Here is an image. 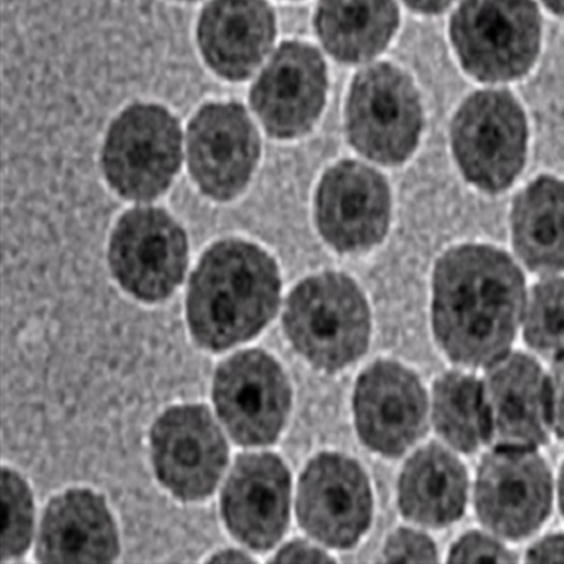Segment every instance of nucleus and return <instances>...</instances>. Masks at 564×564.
I'll return each mask as SVG.
<instances>
[{"label":"nucleus","mask_w":564,"mask_h":564,"mask_svg":"<svg viewBox=\"0 0 564 564\" xmlns=\"http://www.w3.org/2000/svg\"><path fill=\"white\" fill-rule=\"evenodd\" d=\"M4 525L2 556L18 557L26 552L32 541L33 501L26 482L12 470H3Z\"/></svg>","instance_id":"nucleus-26"},{"label":"nucleus","mask_w":564,"mask_h":564,"mask_svg":"<svg viewBox=\"0 0 564 564\" xmlns=\"http://www.w3.org/2000/svg\"><path fill=\"white\" fill-rule=\"evenodd\" d=\"M525 306L517 264L490 246L447 251L433 276V326L443 350L460 365H492L507 355Z\"/></svg>","instance_id":"nucleus-1"},{"label":"nucleus","mask_w":564,"mask_h":564,"mask_svg":"<svg viewBox=\"0 0 564 564\" xmlns=\"http://www.w3.org/2000/svg\"><path fill=\"white\" fill-rule=\"evenodd\" d=\"M512 234L529 269L541 274L564 270V181L541 176L517 196Z\"/></svg>","instance_id":"nucleus-23"},{"label":"nucleus","mask_w":564,"mask_h":564,"mask_svg":"<svg viewBox=\"0 0 564 564\" xmlns=\"http://www.w3.org/2000/svg\"><path fill=\"white\" fill-rule=\"evenodd\" d=\"M487 442L533 449L547 440L551 390L541 367L525 355L494 361L481 384Z\"/></svg>","instance_id":"nucleus-15"},{"label":"nucleus","mask_w":564,"mask_h":564,"mask_svg":"<svg viewBox=\"0 0 564 564\" xmlns=\"http://www.w3.org/2000/svg\"><path fill=\"white\" fill-rule=\"evenodd\" d=\"M529 562H564V536L543 539L531 547Z\"/></svg>","instance_id":"nucleus-31"},{"label":"nucleus","mask_w":564,"mask_h":564,"mask_svg":"<svg viewBox=\"0 0 564 564\" xmlns=\"http://www.w3.org/2000/svg\"><path fill=\"white\" fill-rule=\"evenodd\" d=\"M118 553V531L98 494L69 490L48 503L40 529V561L112 562Z\"/></svg>","instance_id":"nucleus-20"},{"label":"nucleus","mask_w":564,"mask_h":564,"mask_svg":"<svg viewBox=\"0 0 564 564\" xmlns=\"http://www.w3.org/2000/svg\"><path fill=\"white\" fill-rule=\"evenodd\" d=\"M386 558L390 562H436L437 552L423 533L401 529L388 539Z\"/></svg>","instance_id":"nucleus-27"},{"label":"nucleus","mask_w":564,"mask_h":564,"mask_svg":"<svg viewBox=\"0 0 564 564\" xmlns=\"http://www.w3.org/2000/svg\"><path fill=\"white\" fill-rule=\"evenodd\" d=\"M275 261L243 240L212 246L191 279L186 315L196 344L212 351L254 337L279 308Z\"/></svg>","instance_id":"nucleus-2"},{"label":"nucleus","mask_w":564,"mask_h":564,"mask_svg":"<svg viewBox=\"0 0 564 564\" xmlns=\"http://www.w3.org/2000/svg\"><path fill=\"white\" fill-rule=\"evenodd\" d=\"M551 390V420L557 436L564 440V350L553 362Z\"/></svg>","instance_id":"nucleus-29"},{"label":"nucleus","mask_w":564,"mask_h":564,"mask_svg":"<svg viewBox=\"0 0 564 564\" xmlns=\"http://www.w3.org/2000/svg\"><path fill=\"white\" fill-rule=\"evenodd\" d=\"M433 421L437 432L457 451L478 449L487 442L480 382L462 372L442 376L433 391Z\"/></svg>","instance_id":"nucleus-24"},{"label":"nucleus","mask_w":564,"mask_h":564,"mask_svg":"<svg viewBox=\"0 0 564 564\" xmlns=\"http://www.w3.org/2000/svg\"><path fill=\"white\" fill-rule=\"evenodd\" d=\"M404 2L416 12L435 14L449 7L452 0H404Z\"/></svg>","instance_id":"nucleus-32"},{"label":"nucleus","mask_w":564,"mask_h":564,"mask_svg":"<svg viewBox=\"0 0 564 564\" xmlns=\"http://www.w3.org/2000/svg\"><path fill=\"white\" fill-rule=\"evenodd\" d=\"M321 549L302 541H294L281 549L275 562H330Z\"/></svg>","instance_id":"nucleus-30"},{"label":"nucleus","mask_w":564,"mask_h":564,"mask_svg":"<svg viewBox=\"0 0 564 564\" xmlns=\"http://www.w3.org/2000/svg\"><path fill=\"white\" fill-rule=\"evenodd\" d=\"M370 326L365 296L344 274L311 276L286 301L285 334L321 370H340L359 359L369 346Z\"/></svg>","instance_id":"nucleus-3"},{"label":"nucleus","mask_w":564,"mask_h":564,"mask_svg":"<svg viewBox=\"0 0 564 564\" xmlns=\"http://www.w3.org/2000/svg\"><path fill=\"white\" fill-rule=\"evenodd\" d=\"M327 89L324 58L312 45L289 42L251 89V106L267 133L294 139L310 132L324 109Z\"/></svg>","instance_id":"nucleus-16"},{"label":"nucleus","mask_w":564,"mask_h":564,"mask_svg":"<svg viewBox=\"0 0 564 564\" xmlns=\"http://www.w3.org/2000/svg\"><path fill=\"white\" fill-rule=\"evenodd\" d=\"M561 506H562V511L564 513V467H563L562 477H561Z\"/></svg>","instance_id":"nucleus-35"},{"label":"nucleus","mask_w":564,"mask_h":564,"mask_svg":"<svg viewBox=\"0 0 564 564\" xmlns=\"http://www.w3.org/2000/svg\"><path fill=\"white\" fill-rule=\"evenodd\" d=\"M274 37V12L264 0H212L200 14V52L206 64L225 79L249 77Z\"/></svg>","instance_id":"nucleus-19"},{"label":"nucleus","mask_w":564,"mask_h":564,"mask_svg":"<svg viewBox=\"0 0 564 564\" xmlns=\"http://www.w3.org/2000/svg\"><path fill=\"white\" fill-rule=\"evenodd\" d=\"M290 492V473L280 457L241 455L221 494V513L231 535L254 551H269L289 525Z\"/></svg>","instance_id":"nucleus-18"},{"label":"nucleus","mask_w":564,"mask_h":564,"mask_svg":"<svg viewBox=\"0 0 564 564\" xmlns=\"http://www.w3.org/2000/svg\"><path fill=\"white\" fill-rule=\"evenodd\" d=\"M546 3V7L558 14V17L564 18V0H543Z\"/></svg>","instance_id":"nucleus-34"},{"label":"nucleus","mask_w":564,"mask_h":564,"mask_svg":"<svg viewBox=\"0 0 564 564\" xmlns=\"http://www.w3.org/2000/svg\"><path fill=\"white\" fill-rule=\"evenodd\" d=\"M517 558L510 551L480 533H468L452 549L451 562L510 563Z\"/></svg>","instance_id":"nucleus-28"},{"label":"nucleus","mask_w":564,"mask_h":564,"mask_svg":"<svg viewBox=\"0 0 564 564\" xmlns=\"http://www.w3.org/2000/svg\"><path fill=\"white\" fill-rule=\"evenodd\" d=\"M355 414L357 431L370 449L400 456L425 431L426 394L414 372L379 361L357 382Z\"/></svg>","instance_id":"nucleus-17"},{"label":"nucleus","mask_w":564,"mask_h":564,"mask_svg":"<svg viewBox=\"0 0 564 564\" xmlns=\"http://www.w3.org/2000/svg\"><path fill=\"white\" fill-rule=\"evenodd\" d=\"M214 401L226 430L239 445H270L289 416L291 388L273 357L247 350L219 366Z\"/></svg>","instance_id":"nucleus-9"},{"label":"nucleus","mask_w":564,"mask_h":564,"mask_svg":"<svg viewBox=\"0 0 564 564\" xmlns=\"http://www.w3.org/2000/svg\"><path fill=\"white\" fill-rule=\"evenodd\" d=\"M525 339L539 351L564 346V280L543 281L533 290L527 314Z\"/></svg>","instance_id":"nucleus-25"},{"label":"nucleus","mask_w":564,"mask_h":564,"mask_svg":"<svg viewBox=\"0 0 564 564\" xmlns=\"http://www.w3.org/2000/svg\"><path fill=\"white\" fill-rule=\"evenodd\" d=\"M315 26L341 63H361L387 47L398 26L394 0H321Z\"/></svg>","instance_id":"nucleus-22"},{"label":"nucleus","mask_w":564,"mask_h":564,"mask_svg":"<svg viewBox=\"0 0 564 564\" xmlns=\"http://www.w3.org/2000/svg\"><path fill=\"white\" fill-rule=\"evenodd\" d=\"M390 210L386 180L356 161H344L327 171L317 189V228L341 253L379 245L390 225Z\"/></svg>","instance_id":"nucleus-14"},{"label":"nucleus","mask_w":564,"mask_h":564,"mask_svg":"<svg viewBox=\"0 0 564 564\" xmlns=\"http://www.w3.org/2000/svg\"><path fill=\"white\" fill-rule=\"evenodd\" d=\"M551 506V473L535 451L497 447L482 458L476 510L494 533L525 538L546 520Z\"/></svg>","instance_id":"nucleus-11"},{"label":"nucleus","mask_w":564,"mask_h":564,"mask_svg":"<svg viewBox=\"0 0 564 564\" xmlns=\"http://www.w3.org/2000/svg\"><path fill=\"white\" fill-rule=\"evenodd\" d=\"M296 511L301 527L317 541L336 549L351 547L370 525L369 481L356 462L324 453L301 477Z\"/></svg>","instance_id":"nucleus-12"},{"label":"nucleus","mask_w":564,"mask_h":564,"mask_svg":"<svg viewBox=\"0 0 564 564\" xmlns=\"http://www.w3.org/2000/svg\"><path fill=\"white\" fill-rule=\"evenodd\" d=\"M451 32L463 67L485 83L525 75L541 47L533 0H463Z\"/></svg>","instance_id":"nucleus-4"},{"label":"nucleus","mask_w":564,"mask_h":564,"mask_svg":"<svg viewBox=\"0 0 564 564\" xmlns=\"http://www.w3.org/2000/svg\"><path fill=\"white\" fill-rule=\"evenodd\" d=\"M181 140L178 122L163 106H130L110 126L106 138V180L123 198H158L178 173L183 160Z\"/></svg>","instance_id":"nucleus-5"},{"label":"nucleus","mask_w":564,"mask_h":564,"mask_svg":"<svg viewBox=\"0 0 564 564\" xmlns=\"http://www.w3.org/2000/svg\"><path fill=\"white\" fill-rule=\"evenodd\" d=\"M151 455L161 485L184 501H200L218 486L228 445L203 405L171 408L151 431Z\"/></svg>","instance_id":"nucleus-10"},{"label":"nucleus","mask_w":564,"mask_h":564,"mask_svg":"<svg viewBox=\"0 0 564 564\" xmlns=\"http://www.w3.org/2000/svg\"><path fill=\"white\" fill-rule=\"evenodd\" d=\"M109 263L115 279L129 294L145 302L163 301L183 281L188 241L167 212L132 209L116 225Z\"/></svg>","instance_id":"nucleus-8"},{"label":"nucleus","mask_w":564,"mask_h":564,"mask_svg":"<svg viewBox=\"0 0 564 564\" xmlns=\"http://www.w3.org/2000/svg\"><path fill=\"white\" fill-rule=\"evenodd\" d=\"M528 128L520 104L506 90H481L463 104L452 126L458 165L487 193L507 189L521 173Z\"/></svg>","instance_id":"nucleus-6"},{"label":"nucleus","mask_w":564,"mask_h":564,"mask_svg":"<svg viewBox=\"0 0 564 564\" xmlns=\"http://www.w3.org/2000/svg\"><path fill=\"white\" fill-rule=\"evenodd\" d=\"M214 561H221V562H249V556H243V553L229 551V552H221L218 556L214 557Z\"/></svg>","instance_id":"nucleus-33"},{"label":"nucleus","mask_w":564,"mask_h":564,"mask_svg":"<svg viewBox=\"0 0 564 564\" xmlns=\"http://www.w3.org/2000/svg\"><path fill=\"white\" fill-rule=\"evenodd\" d=\"M260 155L257 130L239 104H209L188 128V164L200 191L230 200L246 188Z\"/></svg>","instance_id":"nucleus-13"},{"label":"nucleus","mask_w":564,"mask_h":564,"mask_svg":"<svg viewBox=\"0 0 564 564\" xmlns=\"http://www.w3.org/2000/svg\"><path fill=\"white\" fill-rule=\"evenodd\" d=\"M421 129L420 98L401 69L380 63L357 75L347 102V130L361 154L381 164L404 163Z\"/></svg>","instance_id":"nucleus-7"},{"label":"nucleus","mask_w":564,"mask_h":564,"mask_svg":"<svg viewBox=\"0 0 564 564\" xmlns=\"http://www.w3.org/2000/svg\"><path fill=\"white\" fill-rule=\"evenodd\" d=\"M465 467L437 445L423 447L408 460L400 480V507L410 520L426 527H446L466 506Z\"/></svg>","instance_id":"nucleus-21"}]
</instances>
